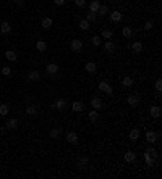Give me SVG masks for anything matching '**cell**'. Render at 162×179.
Wrapping results in <instances>:
<instances>
[{"label":"cell","mask_w":162,"mask_h":179,"mask_svg":"<svg viewBox=\"0 0 162 179\" xmlns=\"http://www.w3.org/2000/svg\"><path fill=\"white\" fill-rule=\"evenodd\" d=\"M131 50H133L135 53H141V52H143V44H141L139 40L133 42V45H131Z\"/></svg>","instance_id":"18"},{"label":"cell","mask_w":162,"mask_h":179,"mask_svg":"<svg viewBox=\"0 0 162 179\" xmlns=\"http://www.w3.org/2000/svg\"><path fill=\"white\" fill-rule=\"evenodd\" d=\"M96 18H97V13H92V11H89V13L86 15V20H88L89 23H91V21H94Z\"/></svg>","instance_id":"34"},{"label":"cell","mask_w":162,"mask_h":179,"mask_svg":"<svg viewBox=\"0 0 162 179\" xmlns=\"http://www.w3.org/2000/svg\"><path fill=\"white\" fill-rule=\"evenodd\" d=\"M58 70H60L58 65H55V63H49V65H47V73H49V74H57V73H58Z\"/></svg>","instance_id":"15"},{"label":"cell","mask_w":162,"mask_h":179,"mask_svg":"<svg viewBox=\"0 0 162 179\" xmlns=\"http://www.w3.org/2000/svg\"><path fill=\"white\" fill-rule=\"evenodd\" d=\"M13 2H15V3H18V5H21L23 2H25V0H13Z\"/></svg>","instance_id":"43"},{"label":"cell","mask_w":162,"mask_h":179,"mask_svg":"<svg viewBox=\"0 0 162 179\" xmlns=\"http://www.w3.org/2000/svg\"><path fill=\"white\" fill-rule=\"evenodd\" d=\"M130 139L131 141H138V139H139V129H131L130 131Z\"/></svg>","instance_id":"30"},{"label":"cell","mask_w":162,"mask_h":179,"mask_svg":"<svg viewBox=\"0 0 162 179\" xmlns=\"http://www.w3.org/2000/svg\"><path fill=\"white\" fill-rule=\"evenodd\" d=\"M26 113H28V115H36V113H37V107L36 105H28L26 107Z\"/></svg>","instance_id":"31"},{"label":"cell","mask_w":162,"mask_h":179,"mask_svg":"<svg viewBox=\"0 0 162 179\" xmlns=\"http://www.w3.org/2000/svg\"><path fill=\"white\" fill-rule=\"evenodd\" d=\"M60 134H62V129H60V127H52V129L49 131V136L52 137V139H57Z\"/></svg>","instance_id":"21"},{"label":"cell","mask_w":162,"mask_h":179,"mask_svg":"<svg viewBox=\"0 0 162 179\" xmlns=\"http://www.w3.org/2000/svg\"><path fill=\"white\" fill-rule=\"evenodd\" d=\"M101 36H102L104 39H110L112 37V31H110V29H104V31L101 32Z\"/></svg>","instance_id":"33"},{"label":"cell","mask_w":162,"mask_h":179,"mask_svg":"<svg viewBox=\"0 0 162 179\" xmlns=\"http://www.w3.org/2000/svg\"><path fill=\"white\" fill-rule=\"evenodd\" d=\"M122 84H123L125 87H131V86H133V79H131L130 76H125L123 79H122Z\"/></svg>","instance_id":"28"},{"label":"cell","mask_w":162,"mask_h":179,"mask_svg":"<svg viewBox=\"0 0 162 179\" xmlns=\"http://www.w3.org/2000/svg\"><path fill=\"white\" fill-rule=\"evenodd\" d=\"M83 108H85V105H83V102H73L71 103V110H73L75 113H80V111H83Z\"/></svg>","instance_id":"11"},{"label":"cell","mask_w":162,"mask_h":179,"mask_svg":"<svg viewBox=\"0 0 162 179\" xmlns=\"http://www.w3.org/2000/svg\"><path fill=\"white\" fill-rule=\"evenodd\" d=\"M8 113H10V107L7 103H2L0 105V116H7Z\"/></svg>","instance_id":"24"},{"label":"cell","mask_w":162,"mask_h":179,"mask_svg":"<svg viewBox=\"0 0 162 179\" xmlns=\"http://www.w3.org/2000/svg\"><path fill=\"white\" fill-rule=\"evenodd\" d=\"M91 107H92L94 110H102L104 103H102V100H101V98L92 97V98H91Z\"/></svg>","instance_id":"3"},{"label":"cell","mask_w":162,"mask_h":179,"mask_svg":"<svg viewBox=\"0 0 162 179\" xmlns=\"http://www.w3.org/2000/svg\"><path fill=\"white\" fill-rule=\"evenodd\" d=\"M152 26H154V24H152V21H146L143 28H144V31H151V29H152Z\"/></svg>","instance_id":"38"},{"label":"cell","mask_w":162,"mask_h":179,"mask_svg":"<svg viewBox=\"0 0 162 179\" xmlns=\"http://www.w3.org/2000/svg\"><path fill=\"white\" fill-rule=\"evenodd\" d=\"M99 91L106 92L107 95L112 94V87H110V84H109V82H106V81H101V82H99Z\"/></svg>","instance_id":"2"},{"label":"cell","mask_w":162,"mask_h":179,"mask_svg":"<svg viewBox=\"0 0 162 179\" xmlns=\"http://www.w3.org/2000/svg\"><path fill=\"white\" fill-rule=\"evenodd\" d=\"M99 7H101V3H99L97 0H92L91 3H89V11H92V13H97Z\"/></svg>","instance_id":"22"},{"label":"cell","mask_w":162,"mask_h":179,"mask_svg":"<svg viewBox=\"0 0 162 179\" xmlns=\"http://www.w3.org/2000/svg\"><path fill=\"white\" fill-rule=\"evenodd\" d=\"M67 142H70V144H78V134L75 132V131H70V132H67Z\"/></svg>","instance_id":"6"},{"label":"cell","mask_w":162,"mask_h":179,"mask_svg":"<svg viewBox=\"0 0 162 179\" xmlns=\"http://www.w3.org/2000/svg\"><path fill=\"white\" fill-rule=\"evenodd\" d=\"M127 103L130 107H136L138 103H139V97H138L136 94H131V95H128V98H127Z\"/></svg>","instance_id":"4"},{"label":"cell","mask_w":162,"mask_h":179,"mask_svg":"<svg viewBox=\"0 0 162 179\" xmlns=\"http://www.w3.org/2000/svg\"><path fill=\"white\" fill-rule=\"evenodd\" d=\"M144 160H146V163H148L149 166H152V158H151V155L146 153V152H144Z\"/></svg>","instance_id":"37"},{"label":"cell","mask_w":162,"mask_h":179,"mask_svg":"<svg viewBox=\"0 0 162 179\" xmlns=\"http://www.w3.org/2000/svg\"><path fill=\"white\" fill-rule=\"evenodd\" d=\"M75 5H76V7H85L86 5V0H75Z\"/></svg>","instance_id":"40"},{"label":"cell","mask_w":162,"mask_h":179,"mask_svg":"<svg viewBox=\"0 0 162 179\" xmlns=\"http://www.w3.org/2000/svg\"><path fill=\"white\" fill-rule=\"evenodd\" d=\"M146 141H148L149 144H154V142L157 141V134H156L154 131H148V132H146Z\"/></svg>","instance_id":"9"},{"label":"cell","mask_w":162,"mask_h":179,"mask_svg":"<svg viewBox=\"0 0 162 179\" xmlns=\"http://www.w3.org/2000/svg\"><path fill=\"white\" fill-rule=\"evenodd\" d=\"M104 49H106V52L113 53V52H115V44H113L112 40H107V42L104 44Z\"/></svg>","instance_id":"16"},{"label":"cell","mask_w":162,"mask_h":179,"mask_svg":"<svg viewBox=\"0 0 162 179\" xmlns=\"http://www.w3.org/2000/svg\"><path fill=\"white\" fill-rule=\"evenodd\" d=\"M122 34H123L125 37H131V36H133V29H131L130 26H125V28L122 29Z\"/></svg>","instance_id":"29"},{"label":"cell","mask_w":162,"mask_h":179,"mask_svg":"<svg viewBox=\"0 0 162 179\" xmlns=\"http://www.w3.org/2000/svg\"><path fill=\"white\" fill-rule=\"evenodd\" d=\"M70 49L73 50V52H81V49H83V42H81L80 39H73L70 44Z\"/></svg>","instance_id":"1"},{"label":"cell","mask_w":162,"mask_h":179,"mask_svg":"<svg viewBox=\"0 0 162 179\" xmlns=\"http://www.w3.org/2000/svg\"><path fill=\"white\" fill-rule=\"evenodd\" d=\"M36 49H37V52H46L47 44L44 42V40H37V42H36Z\"/></svg>","instance_id":"23"},{"label":"cell","mask_w":162,"mask_h":179,"mask_svg":"<svg viewBox=\"0 0 162 179\" xmlns=\"http://www.w3.org/2000/svg\"><path fill=\"white\" fill-rule=\"evenodd\" d=\"M117 2H123V0H117Z\"/></svg>","instance_id":"44"},{"label":"cell","mask_w":162,"mask_h":179,"mask_svg":"<svg viewBox=\"0 0 162 179\" xmlns=\"http://www.w3.org/2000/svg\"><path fill=\"white\" fill-rule=\"evenodd\" d=\"M135 160H136V153L131 152V150H128L127 153H125V162H127V163H133Z\"/></svg>","instance_id":"13"},{"label":"cell","mask_w":162,"mask_h":179,"mask_svg":"<svg viewBox=\"0 0 162 179\" xmlns=\"http://www.w3.org/2000/svg\"><path fill=\"white\" fill-rule=\"evenodd\" d=\"M89 163V158L88 157H81L80 160H78V168L80 169H85V166Z\"/></svg>","instance_id":"20"},{"label":"cell","mask_w":162,"mask_h":179,"mask_svg":"<svg viewBox=\"0 0 162 179\" xmlns=\"http://www.w3.org/2000/svg\"><path fill=\"white\" fill-rule=\"evenodd\" d=\"M97 13L101 15V16H106V15L109 13V8H107L106 5H101V7H99V10H97Z\"/></svg>","instance_id":"32"},{"label":"cell","mask_w":162,"mask_h":179,"mask_svg":"<svg viewBox=\"0 0 162 179\" xmlns=\"http://www.w3.org/2000/svg\"><path fill=\"white\" fill-rule=\"evenodd\" d=\"M85 70L88 71V73H96V71H97V65L94 63V61H89V63H86L85 65Z\"/></svg>","instance_id":"12"},{"label":"cell","mask_w":162,"mask_h":179,"mask_svg":"<svg viewBox=\"0 0 162 179\" xmlns=\"http://www.w3.org/2000/svg\"><path fill=\"white\" fill-rule=\"evenodd\" d=\"M154 87H156V91H157V92H161V91H162V81H161V79H157V81H156Z\"/></svg>","instance_id":"39"},{"label":"cell","mask_w":162,"mask_h":179,"mask_svg":"<svg viewBox=\"0 0 162 179\" xmlns=\"http://www.w3.org/2000/svg\"><path fill=\"white\" fill-rule=\"evenodd\" d=\"M146 153H149V155H152V157H156V155H157V152H156L154 148H151V147H149L148 150H146Z\"/></svg>","instance_id":"41"},{"label":"cell","mask_w":162,"mask_h":179,"mask_svg":"<svg viewBox=\"0 0 162 179\" xmlns=\"http://www.w3.org/2000/svg\"><path fill=\"white\" fill-rule=\"evenodd\" d=\"M55 2V5H63L65 3V0H54Z\"/></svg>","instance_id":"42"},{"label":"cell","mask_w":162,"mask_h":179,"mask_svg":"<svg viewBox=\"0 0 162 179\" xmlns=\"http://www.w3.org/2000/svg\"><path fill=\"white\" fill-rule=\"evenodd\" d=\"M2 74H4V76H10V74H11V68L10 66H4V68H2Z\"/></svg>","instance_id":"35"},{"label":"cell","mask_w":162,"mask_h":179,"mask_svg":"<svg viewBox=\"0 0 162 179\" xmlns=\"http://www.w3.org/2000/svg\"><path fill=\"white\" fill-rule=\"evenodd\" d=\"M5 58H7L8 61H15V60L18 58V55L15 50H7V52H5Z\"/></svg>","instance_id":"14"},{"label":"cell","mask_w":162,"mask_h":179,"mask_svg":"<svg viewBox=\"0 0 162 179\" xmlns=\"http://www.w3.org/2000/svg\"><path fill=\"white\" fill-rule=\"evenodd\" d=\"M55 108L57 110H65L67 108V102H65L63 98H57L55 100Z\"/></svg>","instance_id":"17"},{"label":"cell","mask_w":162,"mask_h":179,"mask_svg":"<svg viewBox=\"0 0 162 179\" xmlns=\"http://www.w3.org/2000/svg\"><path fill=\"white\" fill-rule=\"evenodd\" d=\"M28 79H29V81H39V79H41V73H39L37 70L29 71V73H28Z\"/></svg>","instance_id":"8"},{"label":"cell","mask_w":162,"mask_h":179,"mask_svg":"<svg viewBox=\"0 0 162 179\" xmlns=\"http://www.w3.org/2000/svg\"><path fill=\"white\" fill-rule=\"evenodd\" d=\"M92 45H96V47L101 45V37H99V36H94V37H92Z\"/></svg>","instance_id":"36"},{"label":"cell","mask_w":162,"mask_h":179,"mask_svg":"<svg viewBox=\"0 0 162 179\" xmlns=\"http://www.w3.org/2000/svg\"><path fill=\"white\" fill-rule=\"evenodd\" d=\"M0 31L4 32V34H10L11 32V26L8 21H2V24H0Z\"/></svg>","instance_id":"10"},{"label":"cell","mask_w":162,"mask_h":179,"mask_svg":"<svg viewBox=\"0 0 162 179\" xmlns=\"http://www.w3.org/2000/svg\"><path fill=\"white\" fill-rule=\"evenodd\" d=\"M52 24H54L52 18H44L42 23H41V26H42L44 29H50V28H52Z\"/></svg>","instance_id":"19"},{"label":"cell","mask_w":162,"mask_h":179,"mask_svg":"<svg viewBox=\"0 0 162 179\" xmlns=\"http://www.w3.org/2000/svg\"><path fill=\"white\" fill-rule=\"evenodd\" d=\"M88 118H89V121H92V123H94V121H97V119H99L97 110H92V111H89V113H88Z\"/></svg>","instance_id":"26"},{"label":"cell","mask_w":162,"mask_h":179,"mask_svg":"<svg viewBox=\"0 0 162 179\" xmlns=\"http://www.w3.org/2000/svg\"><path fill=\"white\" fill-rule=\"evenodd\" d=\"M161 113H162V110H161V107H157V105H152L151 108H149V115H151L152 118H161Z\"/></svg>","instance_id":"5"},{"label":"cell","mask_w":162,"mask_h":179,"mask_svg":"<svg viewBox=\"0 0 162 179\" xmlns=\"http://www.w3.org/2000/svg\"><path fill=\"white\" fill-rule=\"evenodd\" d=\"M122 18H123V15L120 13V11H112V13H110V21L112 23H120Z\"/></svg>","instance_id":"7"},{"label":"cell","mask_w":162,"mask_h":179,"mask_svg":"<svg viewBox=\"0 0 162 179\" xmlns=\"http://www.w3.org/2000/svg\"><path fill=\"white\" fill-rule=\"evenodd\" d=\"M78 26H80L81 31H88V29H89V21L85 18V20H81V21L78 23Z\"/></svg>","instance_id":"25"},{"label":"cell","mask_w":162,"mask_h":179,"mask_svg":"<svg viewBox=\"0 0 162 179\" xmlns=\"http://www.w3.org/2000/svg\"><path fill=\"white\" fill-rule=\"evenodd\" d=\"M16 126H18V119L11 118V119H8V121H7V127H8V129H16Z\"/></svg>","instance_id":"27"}]
</instances>
